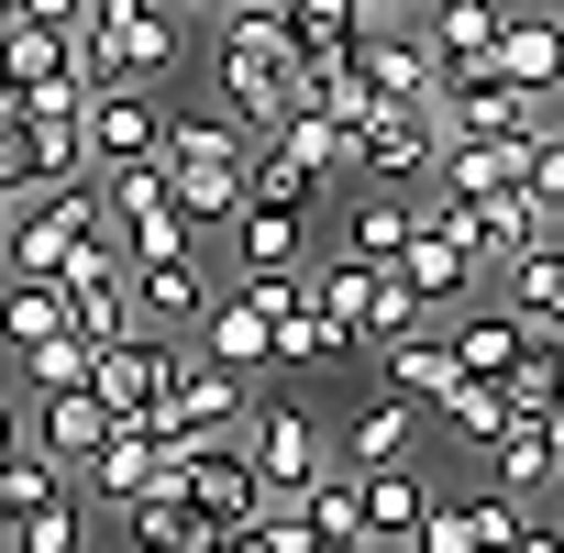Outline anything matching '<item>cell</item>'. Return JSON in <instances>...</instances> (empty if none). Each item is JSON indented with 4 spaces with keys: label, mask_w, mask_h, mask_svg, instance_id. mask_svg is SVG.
Segmentation results:
<instances>
[{
    "label": "cell",
    "mask_w": 564,
    "mask_h": 553,
    "mask_svg": "<svg viewBox=\"0 0 564 553\" xmlns=\"http://www.w3.org/2000/svg\"><path fill=\"white\" fill-rule=\"evenodd\" d=\"M509 421H520V410H509V388H498V377H465V388L443 399V432H454V443H498Z\"/></svg>",
    "instance_id": "d590c367"
},
{
    "label": "cell",
    "mask_w": 564,
    "mask_h": 553,
    "mask_svg": "<svg viewBox=\"0 0 564 553\" xmlns=\"http://www.w3.org/2000/svg\"><path fill=\"white\" fill-rule=\"evenodd\" d=\"M12 366H23L34 399H67V388L100 377V344H89V333H56V344H34V355H12Z\"/></svg>",
    "instance_id": "1f68e13d"
},
{
    "label": "cell",
    "mask_w": 564,
    "mask_h": 553,
    "mask_svg": "<svg viewBox=\"0 0 564 553\" xmlns=\"http://www.w3.org/2000/svg\"><path fill=\"white\" fill-rule=\"evenodd\" d=\"M0 67H12V78L34 89V78L78 67V34H56V23H23V12H12V23H0Z\"/></svg>",
    "instance_id": "836d02e7"
},
{
    "label": "cell",
    "mask_w": 564,
    "mask_h": 553,
    "mask_svg": "<svg viewBox=\"0 0 564 553\" xmlns=\"http://www.w3.org/2000/svg\"><path fill=\"white\" fill-rule=\"evenodd\" d=\"M509 553H564V520H520V542Z\"/></svg>",
    "instance_id": "ee69618b"
},
{
    "label": "cell",
    "mask_w": 564,
    "mask_h": 553,
    "mask_svg": "<svg viewBox=\"0 0 564 553\" xmlns=\"http://www.w3.org/2000/svg\"><path fill=\"white\" fill-rule=\"evenodd\" d=\"M553 12H564V0H553Z\"/></svg>",
    "instance_id": "db71d44e"
},
{
    "label": "cell",
    "mask_w": 564,
    "mask_h": 553,
    "mask_svg": "<svg viewBox=\"0 0 564 553\" xmlns=\"http://www.w3.org/2000/svg\"><path fill=\"white\" fill-rule=\"evenodd\" d=\"M78 487H89L100 509H133L144 487H166V443H155L144 421H122V432H111V443H100V454L78 465Z\"/></svg>",
    "instance_id": "ac0fdd59"
},
{
    "label": "cell",
    "mask_w": 564,
    "mask_h": 553,
    "mask_svg": "<svg viewBox=\"0 0 564 553\" xmlns=\"http://www.w3.org/2000/svg\"><path fill=\"white\" fill-rule=\"evenodd\" d=\"M166 487H188V509H199V531H243V520H254V509L276 498L243 432H221V443H188V454H166Z\"/></svg>",
    "instance_id": "52a82bcc"
},
{
    "label": "cell",
    "mask_w": 564,
    "mask_h": 553,
    "mask_svg": "<svg viewBox=\"0 0 564 553\" xmlns=\"http://www.w3.org/2000/svg\"><path fill=\"white\" fill-rule=\"evenodd\" d=\"M210 67H221V100L276 133L300 100V34H289V0H243V12H210Z\"/></svg>",
    "instance_id": "6da1fadb"
},
{
    "label": "cell",
    "mask_w": 564,
    "mask_h": 553,
    "mask_svg": "<svg viewBox=\"0 0 564 553\" xmlns=\"http://www.w3.org/2000/svg\"><path fill=\"white\" fill-rule=\"evenodd\" d=\"M443 333H454L465 377H498V388H509V377H520V355L542 344V333L520 322V300H509V289H498V300H465V311H443Z\"/></svg>",
    "instance_id": "7c38bea8"
},
{
    "label": "cell",
    "mask_w": 564,
    "mask_h": 553,
    "mask_svg": "<svg viewBox=\"0 0 564 553\" xmlns=\"http://www.w3.org/2000/svg\"><path fill=\"white\" fill-rule=\"evenodd\" d=\"M399 276H410V289H421V300H432V311H465V300H476V289H487V254H476V243H465V232H443V221H432V210H421V243H410V254H399Z\"/></svg>",
    "instance_id": "5bb4252c"
},
{
    "label": "cell",
    "mask_w": 564,
    "mask_h": 553,
    "mask_svg": "<svg viewBox=\"0 0 564 553\" xmlns=\"http://www.w3.org/2000/svg\"><path fill=\"white\" fill-rule=\"evenodd\" d=\"M23 443H34V432H23V399L0 388V454H23Z\"/></svg>",
    "instance_id": "f6af8a7d"
},
{
    "label": "cell",
    "mask_w": 564,
    "mask_h": 553,
    "mask_svg": "<svg viewBox=\"0 0 564 553\" xmlns=\"http://www.w3.org/2000/svg\"><path fill=\"white\" fill-rule=\"evenodd\" d=\"M300 509H311V542H377V520H366V476H355V465H333ZM377 553H388V542H377Z\"/></svg>",
    "instance_id": "4dcf8cb0"
},
{
    "label": "cell",
    "mask_w": 564,
    "mask_h": 553,
    "mask_svg": "<svg viewBox=\"0 0 564 553\" xmlns=\"http://www.w3.org/2000/svg\"><path fill=\"white\" fill-rule=\"evenodd\" d=\"M432 45H443V89H465V78H498V34H509V12L498 0H432Z\"/></svg>",
    "instance_id": "9a60e30c"
},
{
    "label": "cell",
    "mask_w": 564,
    "mask_h": 553,
    "mask_svg": "<svg viewBox=\"0 0 564 553\" xmlns=\"http://www.w3.org/2000/svg\"><path fill=\"white\" fill-rule=\"evenodd\" d=\"M388 388H399V399H421V410H443V399L465 388V355H454V333H443V322L399 333V344H388Z\"/></svg>",
    "instance_id": "ffe728a7"
},
{
    "label": "cell",
    "mask_w": 564,
    "mask_h": 553,
    "mask_svg": "<svg viewBox=\"0 0 564 553\" xmlns=\"http://www.w3.org/2000/svg\"><path fill=\"white\" fill-rule=\"evenodd\" d=\"M188 23H199V12H177V0H100V12L78 23V56H89V78L155 89V78L188 56Z\"/></svg>",
    "instance_id": "277c9868"
},
{
    "label": "cell",
    "mask_w": 564,
    "mask_h": 553,
    "mask_svg": "<svg viewBox=\"0 0 564 553\" xmlns=\"http://www.w3.org/2000/svg\"><path fill=\"white\" fill-rule=\"evenodd\" d=\"M111 432H122V421H111V399H100V388H67V399H34V443H45V454H56L67 476H78V465H89V454H100Z\"/></svg>",
    "instance_id": "44dd1931"
},
{
    "label": "cell",
    "mask_w": 564,
    "mask_h": 553,
    "mask_svg": "<svg viewBox=\"0 0 564 553\" xmlns=\"http://www.w3.org/2000/svg\"><path fill=\"white\" fill-rule=\"evenodd\" d=\"M177 366H188V355H177V344H166L155 322H133V333H122V344L100 355V377H89V388L111 399V421H144V410H155V399L177 388Z\"/></svg>",
    "instance_id": "8fae6325"
},
{
    "label": "cell",
    "mask_w": 564,
    "mask_h": 553,
    "mask_svg": "<svg viewBox=\"0 0 564 553\" xmlns=\"http://www.w3.org/2000/svg\"><path fill=\"white\" fill-rule=\"evenodd\" d=\"M276 144H289L300 166H322V177H355V122H333V111H289Z\"/></svg>",
    "instance_id": "e575fe53"
},
{
    "label": "cell",
    "mask_w": 564,
    "mask_h": 553,
    "mask_svg": "<svg viewBox=\"0 0 564 553\" xmlns=\"http://www.w3.org/2000/svg\"><path fill=\"white\" fill-rule=\"evenodd\" d=\"M177 12H232V0H177Z\"/></svg>",
    "instance_id": "c3c4849f"
},
{
    "label": "cell",
    "mask_w": 564,
    "mask_h": 553,
    "mask_svg": "<svg viewBox=\"0 0 564 553\" xmlns=\"http://www.w3.org/2000/svg\"><path fill=\"white\" fill-rule=\"evenodd\" d=\"M487 487H509V498H553V487H564V465H553V421H509V432L487 443Z\"/></svg>",
    "instance_id": "cb8c5ba5"
},
{
    "label": "cell",
    "mask_w": 564,
    "mask_h": 553,
    "mask_svg": "<svg viewBox=\"0 0 564 553\" xmlns=\"http://www.w3.org/2000/svg\"><path fill=\"white\" fill-rule=\"evenodd\" d=\"M12 12H23V23H56V34H78V23L100 12V0H12Z\"/></svg>",
    "instance_id": "7bdbcfd3"
},
{
    "label": "cell",
    "mask_w": 564,
    "mask_h": 553,
    "mask_svg": "<svg viewBox=\"0 0 564 553\" xmlns=\"http://www.w3.org/2000/svg\"><path fill=\"white\" fill-rule=\"evenodd\" d=\"M122 243H133V265H166V254H199V221H188V210H166V221H133Z\"/></svg>",
    "instance_id": "60d3db41"
},
{
    "label": "cell",
    "mask_w": 564,
    "mask_h": 553,
    "mask_svg": "<svg viewBox=\"0 0 564 553\" xmlns=\"http://www.w3.org/2000/svg\"><path fill=\"white\" fill-rule=\"evenodd\" d=\"M0 553H23V542H12V531H0Z\"/></svg>",
    "instance_id": "816d5d0a"
},
{
    "label": "cell",
    "mask_w": 564,
    "mask_h": 553,
    "mask_svg": "<svg viewBox=\"0 0 564 553\" xmlns=\"http://www.w3.org/2000/svg\"><path fill=\"white\" fill-rule=\"evenodd\" d=\"M498 78L531 89V100H564V12H553V0H542V12H509V34H498Z\"/></svg>",
    "instance_id": "e0dca14e"
},
{
    "label": "cell",
    "mask_w": 564,
    "mask_h": 553,
    "mask_svg": "<svg viewBox=\"0 0 564 553\" xmlns=\"http://www.w3.org/2000/svg\"><path fill=\"white\" fill-rule=\"evenodd\" d=\"M366 12L377 0H289V34H300V56H355Z\"/></svg>",
    "instance_id": "d6a6232c"
},
{
    "label": "cell",
    "mask_w": 564,
    "mask_h": 553,
    "mask_svg": "<svg viewBox=\"0 0 564 553\" xmlns=\"http://www.w3.org/2000/svg\"><path fill=\"white\" fill-rule=\"evenodd\" d=\"M45 487H67V465L45 454V443H23V454H0V520H23Z\"/></svg>",
    "instance_id": "f35d334b"
},
{
    "label": "cell",
    "mask_w": 564,
    "mask_h": 553,
    "mask_svg": "<svg viewBox=\"0 0 564 553\" xmlns=\"http://www.w3.org/2000/svg\"><path fill=\"white\" fill-rule=\"evenodd\" d=\"M67 333V276H0V344L34 355Z\"/></svg>",
    "instance_id": "484cf974"
},
{
    "label": "cell",
    "mask_w": 564,
    "mask_h": 553,
    "mask_svg": "<svg viewBox=\"0 0 564 553\" xmlns=\"http://www.w3.org/2000/svg\"><path fill=\"white\" fill-rule=\"evenodd\" d=\"M311 300H322V311H333V322H344V333H355L366 355H388L399 333L443 322V311H432V300L410 289L399 265H366V254H322V265H311Z\"/></svg>",
    "instance_id": "3957f363"
},
{
    "label": "cell",
    "mask_w": 564,
    "mask_h": 553,
    "mask_svg": "<svg viewBox=\"0 0 564 553\" xmlns=\"http://www.w3.org/2000/svg\"><path fill=\"white\" fill-rule=\"evenodd\" d=\"M388 12H432V0H388Z\"/></svg>",
    "instance_id": "681fc988"
},
{
    "label": "cell",
    "mask_w": 564,
    "mask_h": 553,
    "mask_svg": "<svg viewBox=\"0 0 564 553\" xmlns=\"http://www.w3.org/2000/svg\"><path fill=\"white\" fill-rule=\"evenodd\" d=\"M432 498H443V487H432L421 465H377V476H366V520H377V542H388V553H410V542H421V520H432Z\"/></svg>",
    "instance_id": "d4e9b609"
},
{
    "label": "cell",
    "mask_w": 564,
    "mask_h": 553,
    "mask_svg": "<svg viewBox=\"0 0 564 553\" xmlns=\"http://www.w3.org/2000/svg\"><path fill=\"white\" fill-rule=\"evenodd\" d=\"M333 443H344V465H355V476L410 465V454H421V399L377 388V399H355V410H344V432H333Z\"/></svg>",
    "instance_id": "4fadbf2b"
},
{
    "label": "cell",
    "mask_w": 564,
    "mask_h": 553,
    "mask_svg": "<svg viewBox=\"0 0 564 553\" xmlns=\"http://www.w3.org/2000/svg\"><path fill=\"white\" fill-rule=\"evenodd\" d=\"M122 531H133L144 553H177V542L199 531V509H188V487H144V498L122 509Z\"/></svg>",
    "instance_id": "8d00e7d4"
},
{
    "label": "cell",
    "mask_w": 564,
    "mask_h": 553,
    "mask_svg": "<svg viewBox=\"0 0 564 553\" xmlns=\"http://www.w3.org/2000/svg\"><path fill=\"white\" fill-rule=\"evenodd\" d=\"M265 399H254V377L243 366H221V355H188L177 366V388L144 410V432L166 443V454H188V443H221V432H243Z\"/></svg>",
    "instance_id": "5b68a950"
},
{
    "label": "cell",
    "mask_w": 564,
    "mask_h": 553,
    "mask_svg": "<svg viewBox=\"0 0 564 553\" xmlns=\"http://www.w3.org/2000/svg\"><path fill=\"white\" fill-rule=\"evenodd\" d=\"M443 111H454V133H520V144L553 122V100H531L509 78H465V89H443Z\"/></svg>",
    "instance_id": "603a6c76"
},
{
    "label": "cell",
    "mask_w": 564,
    "mask_h": 553,
    "mask_svg": "<svg viewBox=\"0 0 564 553\" xmlns=\"http://www.w3.org/2000/svg\"><path fill=\"white\" fill-rule=\"evenodd\" d=\"M553 465H564V421H553Z\"/></svg>",
    "instance_id": "f907efd6"
},
{
    "label": "cell",
    "mask_w": 564,
    "mask_h": 553,
    "mask_svg": "<svg viewBox=\"0 0 564 553\" xmlns=\"http://www.w3.org/2000/svg\"><path fill=\"white\" fill-rule=\"evenodd\" d=\"M498 289L520 300V322H531L542 344H564V232H542L531 254H509V265H498Z\"/></svg>",
    "instance_id": "7402d4cb"
},
{
    "label": "cell",
    "mask_w": 564,
    "mask_h": 553,
    "mask_svg": "<svg viewBox=\"0 0 564 553\" xmlns=\"http://www.w3.org/2000/svg\"><path fill=\"white\" fill-rule=\"evenodd\" d=\"M232 542H243V553H311V509H300V498H265Z\"/></svg>",
    "instance_id": "ab89813d"
},
{
    "label": "cell",
    "mask_w": 564,
    "mask_h": 553,
    "mask_svg": "<svg viewBox=\"0 0 564 553\" xmlns=\"http://www.w3.org/2000/svg\"><path fill=\"white\" fill-rule=\"evenodd\" d=\"M100 210H111V232H133V221H166V210H177V177H166V155H144V166H100Z\"/></svg>",
    "instance_id": "f546056e"
},
{
    "label": "cell",
    "mask_w": 564,
    "mask_h": 553,
    "mask_svg": "<svg viewBox=\"0 0 564 553\" xmlns=\"http://www.w3.org/2000/svg\"><path fill=\"white\" fill-rule=\"evenodd\" d=\"M311 553H377V542H311Z\"/></svg>",
    "instance_id": "7dc6e473"
},
{
    "label": "cell",
    "mask_w": 564,
    "mask_h": 553,
    "mask_svg": "<svg viewBox=\"0 0 564 553\" xmlns=\"http://www.w3.org/2000/svg\"><path fill=\"white\" fill-rule=\"evenodd\" d=\"M421 243V210L410 199H388V188H366L355 210H344V254H366V265H399Z\"/></svg>",
    "instance_id": "f1b7e54d"
},
{
    "label": "cell",
    "mask_w": 564,
    "mask_h": 553,
    "mask_svg": "<svg viewBox=\"0 0 564 553\" xmlns=\"http://www.w3.org/2000/svg\"><path fill=\"white\" fill-rule=\"evenodd\" d=\"M177 553H243V542H232V531H188Z\"/></svg>",
    "instance_id": "bcb514c9"
},
{
    "label": "cell",
    "mask_w": 564,
    "mask_h": 553,
    "mask_svg": "<svg viewBox=\"0 0 564 553\" xmlns=\"http://www.w3.org/2000/svg\"><path fill=\"white\" fill-rule=\"evenodd\" d=\"M254 122L232 111V100H199V111H177L166 122V177H177V210L188 221H232L243 199H254Z\"/></svg>",
    "instance_id": "7a4b0ae2"
},
{
    "label": "cell",
    "mask_w": 564,
    "mask_h": 553,
    "mask_svg": "<svg viewBox=\"0 0 564 553\" xmlns=\"http://www.w3.org/2000/svg\"><path fill=\"white\" fill-rule=\"evenodd\" d=\"M243 443H254V465H265V487H276V498H311V487L344 465V443H333L311 410H289V399H265V410L243 421Z\"/></svg>",
    "instance_id": "ba28073f"
},
{
    "label": "cell",
    "mask_w": 564,
    "mask_h": 553,
    "mask_svg": "<svg viewBox=\"0 0 564 553\" xmlns=\"http://www.w3.org/2000/svg\"><path fill=\"white\" fill-rule=\"evenodd\" d=\"M443 144H454V111H443V100H377V111L355 122V177H366V188L432 177Z\"/></svg>",
    "instance_id": "8992f818"
},
{
    "label": "cell",
    "mask_w": 564,
    "mask_h": 553,
    "mask_svg": "<svg viewBox=\"0 0 564 553\" xmlns=\"http://www.w3.org/2000/svg\"><path fill=\"white\" fill-rule=\"evenodd\" d=\"M0 531H12L23 553H89V487L67 476V487H45L23 520H0Z\"/></svg>",
    "instance_id": "83f0119b"
},
{
    "label": "cell",
    "mask_w": 564,
    "mask_h": 553,
    "mask_svg": "<svg viewBox=\"0 0 564 553\" xmlns=\"http://www.w3.org/2000/svg\"><path fill=\"white\" fill-rule=\"evenodd\" d=\"M78 177H100V155H89V122H23V188H78Z\"/></svg>",
    "instance_id": "4316f807"
},
{
    "label": "cell",
    "mask_w": 564,
    "mask_h": 553,
    "mask_svg": "<svg viewBox=\"0 0 564 553\" xmlns=\"http://www.w3.org/2000/svg\"><path fill=\"white\" fill-rule=\"evenodd\" d=\"M311 210L300 199H243L232 210V276H311Z\"/></svg>",
    "instance_id": "9c48e42d"
},
{
    "label": "cell",
    "mask_w": 564,
    "mask_h": 553,
    "mask_svg": "<svg viewBox=\"0 0 564 553\" xmlns=\"http://www.w3.org/2000/svg\"><path fill=\"white\" fill-rule=\"evenodd\" d=\"M531 199L564 221V122H542V133H531Z\"/></svg>",
    "instance_id": "b9f144b4"
},
{
    "label": "cell",
    "mask_w": 564,
    "mask_h": 553,
    "mask_svg": "<svg viewBox=\"0 0 564 553\" xmlns=\"http://www.w3.org/2000/svg\"><path fill=\"white\" fill-rule=\"evenodd\" d=\"M520 177H531V144H520V133H454L443 166H432L443 199H498V188H520Z\"/></svg>",
    "instance_id": "2e32d148"
},
{
    "label": "cell",
    "mask_w": 564,
    "mask_h": 553,
    "mask_svg": "<svg viewBox=\"0 0 564 553\" xmlns=\"http://www.w3.org/2000/svg\"><path fill=\"white\" fill-rule=\"evenodd\" d=\"M210 300H221V289H210V265H199V254L133 265V311H144L155 333H199V322H210Z\"/></svg>",
    "instance_id": "d6986e66"
},
{
    "label": "cell",
    "mask_w": 564,
    "mask_h": 553,
    "mask_svg": "<svg viewBox=\"0 0 564 553\" xmlns=\"http://www.w3.org/2000/svg\"><path fill=\"white\" fill-rule=\"evenodd\" d=\"M509 410H520V421H564V344H531V355H520Z\"/></svg>",
    "instance_id": "74e56055"
},
{
    "label": "cell",
    "mask_w": 564,
    "mask_h": 553,
    "mask_svg": "<svg viewBox=\"0 0 564 553\" xmlns=\"http://www.w3.org/2000/svg\"><path fill=\"white\" fill-rule=\"evenodd\" d=\"M166 100L155 89H133V78H100V100H89V155L100 166H144V155H166Z\"/></svg>",
    "instance_id": "30bf717a"
},
{
    "label": "cell",
    "mask_w": 564,
    "mask_h": 553,
    "mask_svg": "<svg viewBox=\"0 0 564 553\" xmlns=\"http://www.w3.org/2000/svg\"><path fill=\"white\" fill-rule=\"evenodd\" d=\"M0 23H12V0H0Z\"/></svg>",
    "instance_id": "f5cc1de1"
}]
</instances>
